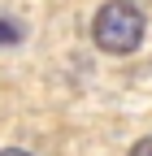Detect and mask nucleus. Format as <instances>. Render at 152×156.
Returning a JSON list of instances; mask_svg holds the SVG:
<instances>
[{"label":"nucleus","mask_w":152,"mask_h":156,"mask_svg":"<svg viewBox=\"0 0 152 156\" xmlns=\"http://www.w3.org/2000/svg\"><path fill=\"white\" fill-rule=\"evenodd\" d=\"M0 156H31V152H26V147H5Z\"/></svg>","instance_id":"nucleus-3"},{"label":"nucleus","mask_w":152,"mask_h":156,"mask_svg":"<svg viewBox=\"0 0 152 156\" xmlns=\"http://www.w3.org/2000/svg\"><path fill=\"white\" fill-rule=\"evenodd\" d=\"M91 39L109 56H130L143 44V9L130 5V0H109V5H100L96 22H91Z\"/></svg>","instance_id":"nucleus-1"},{"label":"nucleus","mask_w":152,"mask_h":156,"mask_svg":"<svg viewBox=\"0 0 152 156\" xmlns=\"http://www.w3.org/2000/svg\"><path fill=\"white\" fill-rule=\"evenodd\" d=\"M130 156H152V139H139L135 147H130Z\"/></svg>","instance_id":"nucleus-2"}]
</instances>
